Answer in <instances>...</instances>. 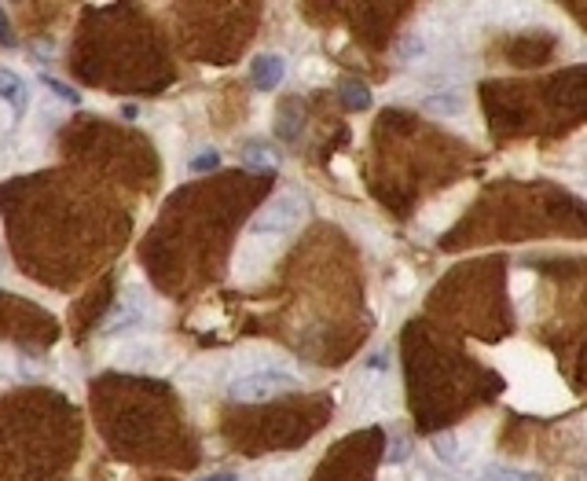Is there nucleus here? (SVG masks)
<instances>
[{
    "label": "nucleus",
    "instance_id": "5",
    "mask_svg": "<svg viewBox=\"0 0 587 481\" xmlns=\"http://www.w3.org/2000/svg\"><path fill=\"white\" fill-rule=\"evenodd\" d=\"M342 104L349 107V111H367L371 107V92H367V85H360V81H342Z\"/></svg>",
    "mask_w": 587,
    "mask_h": 481
},
{
    "label": "nucleus",
    "instance_id": "12",
    "mask_svg": "<svg viewBox=\"0 0 587 481\" xmlns=\"http://www.w3.org/2000/svg\"><path fill=\"white\" fill-rule=\"evenodd\" d=\"M243 162H246V165H261V169H272V158H268V155H264L261 147H246Z\"/></svg>",
    "mask_w": 587,
    "mask_h": 481
},
{
    "label": "nucleus",
    "instance_id": "11",
    "mask_svg": "<svg viewBox=\"0 0 587 481\" xmlns=\"http://www.w3.org/2000/svg\"><path fill=\"white\" fill-rule=\"evenodd\" d=\"M412 456V445L404 441V437H393V445H389V466H397V463H404Z\"/></svg>",
    "mask_w": 587,
    "mask_h": 481
},
{
    "label": "nucleus",
    "instance_id": "14",
    "mask_svg": "<svg viewBox=\"0 0 587 481\" xmlns=\"http://www.w3.org/2000/svg\"><path fill=\"white\" fill-rule=\"evenodd\" d=\"M15 41V34L8 30V19H5V8H0V45H12Z\"/></svg>",
    "mask_w": 587,
    "mask_h": 481
},
{
    "label": "nucleus",
    "instance_id": "16",
    "mask_svg": "<svg viewBox=\"0 0 587 481\" xmlns=\"http://www.w3.org/2000/svg\"><path fill=\"white\" fill-rule=\"evenodd\" d=\"M583 477H587V474H583Z\"/></svg>",
    "mask_w": 587,
    "mask_h": 481
},
{
    "label": "nucleus",
    "instance_id": "1",
    "mask_svg": "<svg viewBox=\"0 0 587 481\" xmlns=\"http://www.w3.org/2000/svg\"><path fill=\"white\" fill-rule=\"evenodd\" d=\"M290 386H294L290 371H283V367H257L250 375H239L228 386V394L235 401H268V397H275L279 390H290Z\"/></svg>",
    "mask_w": 587,
    "mask_h": 481
},
{
    "label": "nucleus",
    "instance_id": "2",
    "mask_svg": "<svg viewBox=\"0 0 587 481\" xmlns=\"http://www.w3.org/2000/svg\"><path fill=\"white\" fill-rule=\"evenodd\" d=\"M298 221H302V199H298V195H275V199L250 221V235H254V239H261V235H283V232H290Z\"/></svg>",
    "mask_w": 587,
    "mask_h": 481
},
{
    "label": "nucleus",
    "instance_id": "8",
    "mask_svg": "<svg viewBox=\"0 0 587 481\" xmlns=\"http://www.w3.org/2000/svg\"><path fill=\"white\" fill-rule=\"evenodd\" d=\"M275 129H279V136H283V140H294V136H298V129H302V115H298V107H290L286 115L279 111V125H275Z\"/></svg>",
    "mask_w": 587,
    "mask_h": 481
},
{
    "label": "nucleus",
    "instance_id": "6",
    "mask_svg": "<svg viewBox=\"0 0 587 481\" xmlns=\"http://www.w3.org/2000/svg\"><path fill=\"white\" fill-rule=\"evenodd\" d=\"M426 111L444 115V118H455V115H463V100H459L455 92H441V95H430V100H426Z\"/></svg>",
    "mask_w": 587,
    "mask_h": 481
},
{
    "label": "nucleus",
    "instance_id": "3",
    "mask_svg": "<svg viewBox=\"0 0 587 481\" xmlns=\"http://www.w3.org/2000/svg\"><path fill=\"white\" fill-rule=\"evenodd\" d=\"M283 70H286V63L279 59V55H254V63H250V81H254V88H261V92H268V88H275L279 81H283Z\"/></svg>",
    "mask_w": 587,
    "mask_h": 481
},
{
    "label": "nucleus",
    "instance_id": "10",
    "mask_svg": "<svg viewBox=\"0 0 587 481\" xmlns=\"http://www.w3.org/2000/svg\"><path fill=\"white\" fill-rule=\"evenodd\" d=\"M45 85H48V88H52V92L59 95V100H66V104H81V95H77V92H74L70 85H63L59 77H45Z\"/></svg>",
    "mask_w": 587,
    "mask_h": 481
},
{
    "label": "nucleus",
    "instance_id": "4",
    "mask_svg": "<svg viewBox=\"0 0 587 481\" xmlns=\"http://www.w3.org/2000/svg\"><path fill=\"white\" fill-rule=\"evenodd\" d=\"M0 95L15 107V111H23L26 107V85L15 77V74H8V70H0Z\"/></svg>",
    "mask_w": 587,
    "mask_h": 481
},
{
    "label": "nucleus",
    "instance_id": "7",
    "mask_svg": "<svg viewBox=\"0 0 587 481\" xmlns=\"http://www.w3.org/2000/svg\"><path fill=\"white\" fill-rule=\"evenodd\" d=\"M481 481H540V474H529V470H514V466H484Z\"/></svg>",
    "mask_w": 587,
    "mask_h": 481
},
{
    "label": "nucleus",
    "instance_id": "9",
    "mask_svg": "<svg viewBox=\"0 0 587 481\" xmlns=\"http://www.w3.org/2000/svg\"><path fill=\"white\" fill-rule=\"evenodd\" d=\"M433 448H437L441 459H455V456H459V437H455V434H444V437L433 441Z\"/></svg>",
    "mask_w": 587,
    "mask_h": 481
},
{
    "label": "nucleus",
    "instance_id": "15",
    "mask_svg": "<svg viewBox=\"0 0 587 481\" xmlns=\"http://www.w3.org/2000/svg\"><path fill=\"white\" fill-rule=\"evenodd\" d=\"M203 481H239L232 470H221V474H210V477H203Z\"/></svg>",
    "mask_w": 587,
    "mask_h": 481
},
{
    "label": "nucleus",
    "instance_id": "13",
    "mask_svg": "<svg viewBox=\"0 0 587 481\" xmlns=\"http://www.w3.org/2000/svg\"><path fill=\"white\" fill-rule=\"evenodd\" d=\"M214 165H217V155H199V158H191V169H194V173L214 169Z\"/></svg>",
    "mask_w": 587,
    "mask_h": 481
}]
</instances>
